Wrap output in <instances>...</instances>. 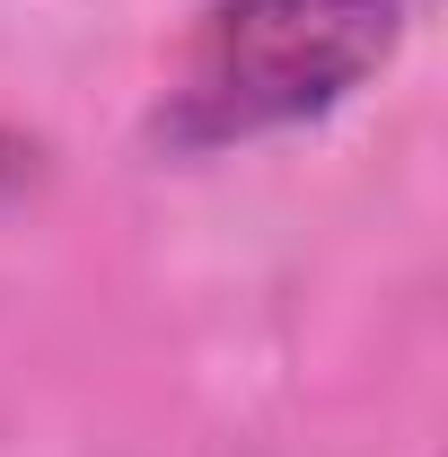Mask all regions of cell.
Masks as SVG:
<instances>
[{"instance_id":"obj_1","label":"cell","mask_w":448,"mask_h":457,"mask_svg":"<svg viewBox=\"0 0 448 457\" xmlns=\"http://www.w3.org/2000/svg\"><path fill=\"white\" fill-rule=\"evenodd\" d=\"M404 45V0H212L150 106L168 159H212L335 114Z\"/></svg>"},{"instance_id":"obj_2","label":"cell","mask_w":448,"mask_h":457,"mask_svg":"<svg viewBox=\"0 0 448 457\" xmlns=\"http://www.w3.org/2000/svg\"><path fill=\"white\" fill-rule=\"evenodd\" d=\"M27 176H36V150H27L18 132H0V203H9V194H18Z\"/></svg>"}]
</instances>
